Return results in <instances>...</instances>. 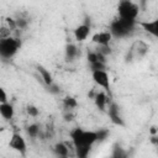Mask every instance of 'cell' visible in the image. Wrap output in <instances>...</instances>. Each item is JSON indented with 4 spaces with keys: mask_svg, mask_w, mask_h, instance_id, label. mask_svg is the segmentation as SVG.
I'll return each instance as SVG.
<instances>
[{
    "mask_svg": "<svg viewBox=\"0 0 158 158\" xmlns=\"http://www.w3.org/2000/svg\"><path fill=\"white\" fill-rule=\"evenodd\" d=\"M70 138H72V142L75 148H80V147H90L91 148V146L95 142H98L96 131H85L79 127L70 131Z\"/></svg>",
    "mask_w": 158,
    "mask_h": 158,
    "instance_id": "1",
    "label": "cell"
},
{
    "mask_svg": "<svg viewBox=\"0 0 158 158\" xmlns=\"http://www.w3.org/2000/svg\"><path fill=\"white\" fill-rule=\"evenodd\" d=\"M135 25H136V21H127V20H122L118 17L117 20H114L111 22L110 33H111V36H115L118 38L126 37L132 32Z\"/></svg>",
    "mask_w": 158,
    "mask_h": 158,
    "instance_id": "2",
    "label": "cell"
},
{
    "mask_svg": "<svg viewBox=\"0 0 158 158\" xmlns=\"http://www.w3.org/2000/svg\"><path fill=\"white\" fill-rule=\"evenodd\" d=\"M20 47H21V42L17 38L10 36L0 38V57L4 59H10L17 53Z\"/></svg>",
    "mask_w": 158,
    "mask_h": 158,
    "instance_id": "3",
    "label": "cell"
},
{
    "mask_svg": "<svg viewBox=\"0 0 158 158\" xmlns=\"http://www.w3.org/2000/svg\"><path fill=\"white\" fill-rule=\"evenodd\" d=\"M118 17L127 21H136V17L138 15L139 7L133 4L131 0H121L117 7Z\"/></svg>",
    "mask_w": 158,
    "mask_h": 158,
    "instance_id": "4",
    "label": "cell"
},
{
    "mask_svg": "<svg viewBox=\"0 0 158 158\" xmlns=\"http://www.w3.org/2000/svg\"><path fill=\"white\" fill-rule=\"evenodd\" d=\"M91 77L96 85L101 86L104 90L110 93V78L106 70H93Z\"/></svg>",
    "mask_w": 158,
    "mask_h": 158,
    "instance_id": "5",
    "label": "cell"
},
{
    "mask_svg": "<svg viewBox=\"0 0 158 158\" xmlns=\"http://www.w3.org/2000/svg\"><path fill=\"white\" fill-rule=\"evenodd\" d=\"M148 52V46L143 41H136L130 49V59H141Z\"/></svg>",
    "mask_w": 158,
    "mask_h": 158,
    "instance_id": "6",
    "label": "cell"
},
{
    "mask_svg": "<svg viewBox=\"0 0 158 158\" xmlns=\"http://www.w3.org/2000/svg\"><path fill=\"white\" fill-rule=\"evenodd\" d=\"M9 147L20 152L21 154H25L26 153V149H27V146H26V141L25 138L20 135V133H14L10 138V142H9Z\"/></svg>",
    "mask_w": 158,
    "mask_h": 158,
    "instance_id": "7",
    "label": "cell"
},
{
    "mask_svg": "<svg viewBox=\"0 0 158 158\" xmlns=\"http://www.w3.org/2000/svg\"><path fill=\"white\" fill-rule=\"evenodd\" d=\"M109 104V109H107V115L110 116L111 121L115 123V125H118V126H125V122L122 120V117L120 116V107L114 102V101H110L107 102Z\"/></svg>",
    "mask_w": 158,
    "mask_h": 158,
    "instance_id": "8",
    "label": "cell"
},
{
    "mask_svg": "<svg viewBox=\"0 0 158 158\" xmlns=\"http://www.w3.org/2000/svg\"><path fill=\"white\" fill-rule=\"evenodd\" d=\"M73 33H74V37H75V40H77L78 42H83L84 40H86L88 36H89V33H90V20L86 21L85 23L79 25V26L74 30Z\"/></svg>",
    "mask_w": 158,
    "mask_h": 158,
    "instance_id": "9",
    "label": "cell"
},
{
    "mask_svg": "<svg viewBox=\"0 0 158 158\" xmlns=\"http://www.w3.org/2000/svg\"><path fill=\"white\" fill-rule=\"evenodd\" d=\"M111 40H112V36H111L110 31L98 32V33L93 35V37H91V41L94 43H96L98 46H109Z\"/></svg>",
    "mask_w": 158,
    "mask_h": 158,
    "instance_id": "10",
    "label": "cell"
},
{
    "mask_svg": "<svg viewBox=\"0 0 158 158\" xmlns=\"http://www.w3.org/2000/svg\"><path fill=\"white\" fill-rule=\"evenodd\" d=\"M136 25L141 26L144 31H147L148 33H151L153 37H157L158 36V28H157L158 21L157 20H153V21H136Z\"/></svg>",
    "mask_w": 158,
    "mask_h": 158,
    "instance_id": "11",
    "label": "cell"
},
{
    "mask_svg": "<svg viewBox=\"0 0 158 158\" xmlns=\"http://www.w3.org/2000/svg\"><path fill=\"white\" fill-rule=\"evenodd\" d=\"M94 102L96 105V107L100 110V111H105L106 110V105L109 102V99H107V95L102 91H99L95 94L94 96Z\"/></svg>",
    "mask_w": 158,
    "mask_h": 158,
    "instance_id": "12",
    "label": "cell"
},
{
    "mask_svg": "<svg viewBox=\"0 0 158 158\" xmlns=\"http://www.w3.org/2000/svg\"><path fill=\"white\" fill-rule=\"evenodd\" d=\"M14 114H15V109L11 104H9L7 101L0 104V115L2 116V118L11 120L14 117Z\"/></svg>",
    "mask_w": 158,
    "mask_h": 158,
    "instance_id": "13",
    "label": "cell"
},
{
    "mask_svg": "<svg viewBox=\"0 0 158 158\" xmlns=\"http://www.w3.org/2000/svg\"><path fill=\"white\" fill-rule=\"evenodd\" d=\"M37 70H38V73H40V75H41V79L43 80V83H44L47 86L53 83V78H52L49 70H47V69H46L44 67H42V65H37Z\"/></svg>",
    "mask_w": 158,
    "mask_h": 158,
    "instance_id": "14",
    "label": "cell"
},
{
    "mask_svg": "<svg viewBox=\"0 0 158 158\" xmlns=\"http://www.w3.org/2000/svg\"><path fill=\"white\" fill-rule=\"evenodd\" d=\"M53 149H54L56 154L59 156V157H68V156H69V148H68V146H67L65 143L59 142V143H57V144L54 146Z\"/></svg>",
    "mask_w": 158,
    "mask_h": 158,
    "instance_id": "15",
    "label": "cell"
},
{
    "mask_svg": "<svg viewBox=\"0 0 158 158\" xmlns=\"http://www.w3.org/2000/svg\"><path fill=\"white\" fill-rule=\"evenodd\" d=\"M77 56H78V48L72 43L67 44V47H65V57H67V59L68 60H73Z\"/></svg>",
    "mask_w": 158,
    "mask_h": 158,
    "instance_id": "16",
    "label": "cell"
},
{
    "mask_svg": "<svg viewBox=\"0 0 158 158\" xmlns=\"http://www.w3.org/2000/svg\"><path fill=\"white\" fill-rule=\"evenodd\" d=\"M63 106L65 110H73L78 106V101L73 96H67L63 99Z\"/></svg>",
    "mask_w": 158,
    "mask_h": 158,
    "instance_id": "17",
    "label": "cell"
},
{
    "mask_svg": "<svg viewBox=\"0 0 158 158\" xmlns=\"http://www.w3.org/2000/svg\"><path fill=\"white\" fill-rule=\"evenodd\" d=\"M27 135H28L30 137H32V138L37 137V136L40 135V126H38L37 123L30 125V126L27 127Z\"/></svg>",
    "mask_w": 158,
    "mask_h": 158,
    "instance_id": "18",
    "label": "cell"
},
{
    "mask_svg": "<svg viewBox=\"0 0 158 158\" xmlns=\"http://www.w3.org/2000/svg\"><path fill=\"white\" fill-rule=\"evenodd\" d=\"M105 68H106L105 62L96 60V62L90 63V69H91V72H93V70H105Z\"/></svg>",
    "mask_w": 158,
    "mask_h": 158,
    "instance_id": "19",
    "label": "cell"
},
{
    "mask_svg": "<svg viewBox=\"0 0 158 158\" xmlns=\"http://www.w3.org/2000/svg\"><path fill=\"white\" fill-rule=\"evenodd\" d=\"M15 22H16V27L17 28H21V30H25L28 26V20L27 19H23V17H17L15 20Z\"/></svg>",
    "mask_w": 158,
    "mask_h": 158,
    "instance_id": "20",
    "label": "cell"
},
{
    "mask_svg": "<svg viewBox=\"0 0 158 158\" xmlns=\"http://www.w3.org/2000/svg\"><path fill=\"white\" fill-rule=\"evenodd\" d=\"M107 136H109V131H107V130H105V128H101V130L96 131L98 142H102V141H105V139L107 138Z\"/></svg>",
    "mask_w": 158,
    "mask_h": 158,
    "instance_id": "21",
    "label": "cell"
},
{
    "mask_svg": "<svg viewBox=\"0 0 158 158\" xmlns=\"http://www.w3.org/2000/svg\"><path fill=\"white\" fill-rule=\"evenodd\" d=\"M26 111H27V114H28L30 116H32V117H37L38 114H40V110H38L36 106H33V105H28V106L26 107Z\"/></svg>",
    "mask_w": 158,
    "mask_h": 158,
    "instance_id": "22",
    "label": "cell"
},
{
    "mask_svg": "<svg viewBox=\"0 0 158 158\" xmlns=\"http://www.w3.org/2000/svg\"><path fill=\"white\" fill-rule=\"evenodd\" d=\"M96 51L100 52V53L104 54V56H107V54L111 53V48H110V46H99Z\"/></svg>",
    "mask_w": 158,
    "mask_h": 158,
    "instance_id": "23",
    "label": "cell"
},
{
    "mask_svg": "<svg viewBox=\"0 0 158 158\" xmlns=\"http://www.w3.org/2000/svg\"><path fill=\"white\" fill-rule=\"evenodd\" d=\"M96 60H99V54H98V52H96V51L89 52V53H88V62H89V63H93V62H96Z\"/></svg>",
    "mask_w": 158,
    "mask_h": 158,
    "instance_id": "24",
    "label": "cell"
},
{
    "mask_svg": "<svg viewBox=\"0 0 158 158\" xmlns=\"http://www.w3.org/2000/svg\"><path fill=\"white\" fill-rule=\"evenodd\" d=\"M47 88H48L49 93H52V94H58V93L60 91V90H59V86H58V85H57V84H56L54 81H53L52 84H49V85H48Z\"/></svg>",
    "mask_w": 158,
    "mask_h": 158,
    "instance_id": "25",
    "label": "cell"
},
{
    "mask_svg": "<svg viewBox=\"0 0 158 158\" xmlns=\"http://www.w3.org/2000/svg\"><path fill=\"white\" fill-rule=\"evenodd\" d=\"M6 101H7V94H6L5 89L0 86V104L6 102Z\"/></svg>",
    "mask_w": 158,
    "mask_h": 158,
    "instance_id": "26",
    "label": "cell"
},
{
    "mask_svg": "<svg viewBox=\"0 0 158 158\" xmlns=\"http://www.w3.org/2000/svg\"><path fill=\"white\" fill-rule=\"evenodd\" d=\"M6 23H7V27L12 31V30H15V28H17L16 27V22H15V20L14 19H10V17H7L6 19Z\"/></svg>",
    "mask_w": 158,
    "mask_h": 158,
    "instance_id": "27",
    "label": "cell"
},
{
    "mask_svg": "<svg viewBox=\"0 0 158 158\" xmlns=\"http://www.w3.org/2000/svg\"><path fill=\"white\" fill-rule=\"evenodd\" d=\"M64 117H65V121H70V120H73V115H70V114L65 115Z\"/></svg>",
    "mask_w": 158,
    "mask_h": 158,
    "instance_id": "28",
    "label": "cell"
},
{
    "mask_svg": "<svg viewBox=\"0 0 158 158\" xmlns=\"http://www.w3.org/2000/svg\"><path fill=\"white\" fill-rule=\"evenodd\" d=\"M151 133H152V135H156V133H157V128H156L154 126L151 128Z\"/></svg>",
    "mask_w": 158,
    "mask_h": 158,
    "instance_id": "29",
    "label": "cell"
},
{
    "mask_svg": "<svg viewBox=\"0 0 158 158\" xmlns=\"http://www.w3.org/2000/svg\"><path fill=\"white\" fill-rule=\"evenodd\" d=\"M141 2H142V4L144 5V2H146V0H141Z\"/></svg>",
    "mask_w": 158,
    "mask_h": 158,
    "instance_id": "30",
    "label": "cell"
},
{
    "mask_svg": "<svg viewBox=\"0 0 158 158\" xmlns=\"http://www.w3.org/2000/svg\"><path fill=\"white\" fill-rule=\"evenodd\" d=\"M1 131H2V128H1V127H0V132H1Z\"/></svg>",
    "mask_w": 158,
    "mask_h": 158,
    "instance_id": "31",
    "label": "cell"
}]
</instances>
